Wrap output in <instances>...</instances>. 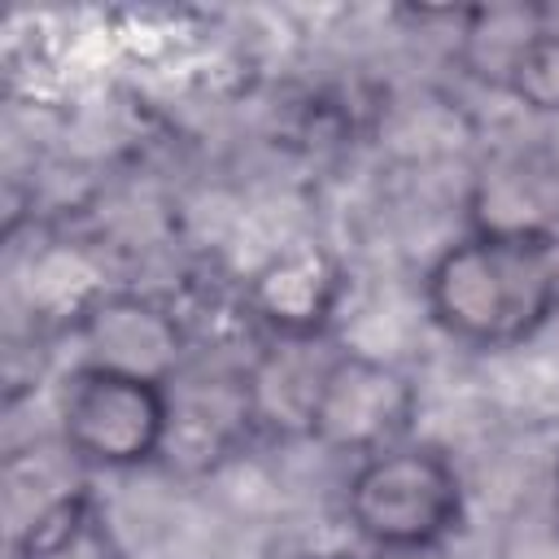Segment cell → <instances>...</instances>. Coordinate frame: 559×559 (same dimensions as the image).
Instances as JSON below:
<instances>
[{
	"mask_svg": "<svg viewBox=\"0 0 559 559\" xmlns=\"http://www.w3.org/2000/svg\"><path fill=\"white\" fill-rule=\"evenodd\" d=\"M349 275L345 262L314 240L288 245L271 253L249 280H245V310L271 341H323L341 301H345Z\"/></svg>",
	"mask_w": 559,
	"mask_h": 559,
	"instance_id": "obj_7",
	"label": "cell"
},
{
	"mask_svg": "<svg viewBox=\"0 0 559 559\" xmlns=\"http://www.w3.org/2000/svg\"><path fill=\"white\" fill-rule=\"evenodd\" d=\"M424 310L459 345L511 349L533 341L559 310V236L450 240L424 271Z\"/></svg>",
	"mask_w": 559,
	"mask_h": 559,
	"instance_id": "obj_1",
	"label": "cell"
},
{
	"mask_svg": "<svg viewBox=\"0 0 559 559\" xmlns=\"http://www.w3.org/2000/svg\"><path fill=\"white\" fill-rule=\"evenodd\" d=\"M13 559H122V537L109 507L87 489H61L13 537Z\"/></svg>",
	"mask_w": 559,
	"mask_h": 559,
	"instance_id": "obj_8",
	"label": "cell"
},
{
	"mask_svg": "<svg viewBox=\"0 0 559 559\" xmlns=\"http://www.w3.org/2000/svg\"><path fill=\"white\" fill-rule=\"evenodd\" d=\"M555 511H559V467H555Z\"/></svg>",
	"mask_w": 559,
	"mask_h": 559,
	"instance_id": "obj_11",
	"label": "cell"
},
{
	"mask_svg": "<svg viewBox=\"0 0 559 559\" xmlns=\"http://www.w3.org/2000/svg\"><path fill=\"white\" fill-rule=\"evenodd\" d=\"M57 437L74 463L105 472L144 467L170 441V384L70 367L57 393Z\"/></svg>",
	"mask_w": 559,
	"mask_h": 559,
	"instance_id": "obj_3",
	"label": "cell"
},
{
	"mask_svg": "<svg viewBox=\"0 0 559 559\" xmlns=\"http://www.w3.org/2000/svg\"><path fill=\"white\" fill-rule=\"evenodd\" d=\"M415 411H419V393L402 367L362 349H336L323 362L306 415V437L332 454L367 459L406 441Z\"/></svg>",
	"mask_w": 559,
	"mask_h": 559,
	"instance_id": "obj_4",
	"label": "cell"
},
{
	"mask_svg": "<svg viewBox=\"0 0 559 559\" xmlns=\"http://www.w3.org/2000/svg\"><path fill=\"white\" fill-rule=\"evenodd\" d=\"M70 336L79 345L74 367H100L153 384H175L188 362L183 319L166 301L131 288H105L87 297L74 314Z\"/></svg>",
	"mask_w": 559,
	"mask_h": 559,
	"instance_id": "obj_5",
	"label": "cell"
},
{
	"mask_svg": "<svg viewBox=\"0 0 559 559\" xmlns=\"http://www.w3.org/2000/svg\"><path fill=\"white\" fill-rule=\"evenodd\" d=\"M467 489L454 459L428 441H397L358 459L345 480V520L371 550L428 555L463 528Z\"/></svg>",
	"mask_w": 559,
	"mask_h": 559,
	"instance_id": "obj_2",
	"label": "cell"
},
{
	"mask_svg": "<svg viewBox=\"0 0 559 559\" xmlns=\"http://www.w3.org/2000/svg\"><path fill=\"white\" fill-rule=\"evenodd\" d=\"M371 559H424V555H406V550H371Z\"/></svg>",
	"mask_w": 559,
	"mask_h": 559,
	"instance_id": "obj_10",
	"label": "cell"
},
{
	"mask_svg": "<svg viewBox=\"0 0 559 559\" xmlns=\"http://www.w3.org/2000/svg\"><path fill=\"white\" fill-rule=\"evenodd\" d=\"M314 559H345V555H314Z\"/></svg>",
	"mask_w": 559,
	"mask_h": 559,
	"instance_id": "obj_12",
	"label": "cell"
},
{
	"mask_svg": "<svg viewBox=\"0 0 559 559\" xmlns=\"http://www.w3.org/2000/svg\"><path fill=\"white\" fill-rule=\"evenodd\" d=\"M502 87L533 114H559V31L542 26L515 52Z\"/></svg>",
	"mask_w": 559,
	"mask_h": 559,
	"instance_id": "obj_9",
	"label": "cell"
},
{
	"mask_svg": "<svg viewBox=\"0 0 559 559\" xmlns=\"http://www.w3.org/2000/svg\"><path fill=\"white\" fill-rule=\"evenodd\" d=\"M467 231L559 236V144L511 140L489 148L467 188Z\"/></svg>",
	"mask_w": 559,
	"mask_h": 559,
	"instance_id": "obj_6",
	"label": "cell"
}]
</instances>
